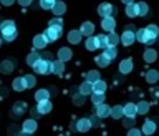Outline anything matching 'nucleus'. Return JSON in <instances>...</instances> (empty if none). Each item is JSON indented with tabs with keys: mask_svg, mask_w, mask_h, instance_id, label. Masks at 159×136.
Returning a JSON list of instances; mask_svg holds the SVG:
<instances>
[{
	"mask_svg": "<svg viewBox=\"0 0 159 136\" xmlns=\"http://www.w3.org/2000/svg\"><path fill=\"white\" fill-rule=\"evenodd\" d=\"M0 30H2V37L5 42H13L15 38H17V27H15V23L12 20H3L2 23H0Z\"/></svg>",
	"mask_w": 159,
	"mask_h": 136,
	"instance_id": "f257e3e1",
	"label": "nucleus"
},
{
	"mask_svg": "<svg viewBox=\"0 0 159 136\" xmlns=\"http://www.w3.org/2000/svg\"><path fill=\"white\" fill-rule=\"evenodd\" d=\"M50 65H52V62H48V60H45V58L40 57L37 62H35L33 70L37 73H40V75H48L50 73Z\"/></svg>",
	"mask_w": 159,
	"mask_h": 136,
	"instance_id": "f03ea898",
	"label": "nucleus"
},
{
	"mask_svg": "<svg viewBox=\"0 0 159 136\" xmlns=\"http://www.w3.org/2000/svg\"><path fill=\"white\" fill-rule=\"evenodd\" d=\"M156 38L157 37H152L146 28H141V30L136 32V40H139V42L144 43V45H152L154 42H156Z\"/></svg>",
	"mask_w": 159,
	"mask_h": 136,
	"instance_id": "7ed1b4c3",
	"label": "nucleus"
},
{
	"mask_svg": "<svg viewBox=\"0 0 159 136\" xmlns=\"http://www.w3.org/2000/svg\"><path fill=\"white\" fill-rule=\"evenodd\" d=\"M98 13L101 15L103 18H104V17H113V15L116 13V8H114L111 3H101V5L98 7Z\"/></svg>",
	"mask_w": 159,
	"mask_h": 136,
	"instance_id": "20e7f679",
	"label": "nucleus"
},
{
	"mask_svg": "<svg viewBox=\"0 0 159 136\" xmlns=\"http://www.w3.org/2000/svg\"><path fill=\"white\" fill-rule=\"evenodd\" d=\"M45 37L48 38V42H55V40H58L61 37V28L58 27H48L45 30Z\"/></svg>",
	"mask_w": 159,
	"mask_h": 136,
	"instance_id": "39448f33",
	"label": "nucleus"
},
{
	"mask_svg": "<svg viewBox=\"0 0 159 136\" xmlns=\"http://www.w3.org/2000/svg\"><path fill=\"white\" fill-rule=\"evenodd\" d=\"M134 42H136V33L131 32V30H126V32L121 35V43H123V45H126V47L133 45Z\"/></svg>",
	"mask_w": 159,
	"mask_h": 136,
	"instance_id": "423d86ee",
	"label": "nucleus"
},
{
	"mask_svg": "<svg viewBox=\"0 0 159 136\" xmlns=\"http://www.w3.org/2000/svg\"><path fill=\"white\" fill-rule=\"evenodd\" d=\"M37 111H38L40 115H47V113H50V111H52V101H50V100L38 101V105H37Z\"/></svg>",
	"mask_w": 159,
	"mask_h": 136,
	"instance_id": "0eeeda50",
	"label": "nucleus"
},
{
	"mask_svg": "<svg viewBox=\"0 0 159 136\" xmlns=\"http://www.w3.org/2000/svg\"><path fill=\"white\" fill-rule=\"evenodd\" d=\"M109 113H111V108L108 105H104V103L96 105V116L98 118H106V116H109Z\"/></svg>",
	"mask_w": 159,
	"mask_h": 136,
	"instance_id": "6e6552de",
	"label": "nucleus"
},
{
	"mask_svg": "<svg viewBox=\"0 0 159 136\" xmlns=\"http://www.w3.org/2000/svg\"><path fill=\"white\" fill-rule=\"evenodd\" d=\"M101 27H103V30H106V32H113L114 27H116V22H114L113 17H104L101 20Z\"/></svg>",
	"mask_w": 159,
	"mask_h": 136,
	"instance_id": "1a4fd4ad",
	"label": "nucleus"
},
{
	"mask_svg": "<svg viewBox=\"0 0 159 136\" xmlns=\"http://www.w3.org/2000/svg\"><path fill=\"white\" fill-rule=\"evenodd\" d=\"M123 113H124V116L134 118V116L138 115V108H136V105H134V103H128L126 106H123Z\"/></svg>",
	"mask_w": 159,
	"mask_h": 136,
	"instance_id": "9d476101",
	"label": "nucleus"
},
{
	"mask_svg": "<svg viewBox=\"0 0 159 136\" xmlns=\"http://www.w3.org/2000/svg\"><path fill=\"white\" fill-rule=\"evenodd\" d=\"M48 45V38L45 37V33L43 35H37V37L33 38V47L35 48H45Z\"/></svg>",
	"mask_w": 159,
	"mask_h": 136,
	"instance_id": "9b49d317",
	"label": "nucleus"
},
{
	"mask_svg": "<svg viewBox=\"0 0 159 136\" xmlns=\"http://www.w3.org/2000/svg\"><path fill=\"white\" fill-rule=\"evenodd\" d=\"M89 128H91V121H89V118H81L76 123V129H78V131H81V133H86Z\"/></svg>",
	"mask_w": 159,
	"mask_h": 136,
	"instance_id": "f8f14e48",
	"label": "nucleus"
},
{
	"mask_svg": "<svg viewBox=\"0 0 159 136\" xmlns=\"http://www.w3.org/2000/svg\"><path fill=\"white\" fill-rule=\"evenodd\" d=\"M154 131H156V123H154L152 120H146V121H144V124H143V131H141V133H144V134H152Z\"/></svg>",
	"mask_w": 159,
	"mask_h": 136,
	"instance_id": "ddd939ff",
	"label": "nucleus"
},
{
	"mask_svg": "<svg viewBox=\"0 0 159 136\" xmlns=\"http://www.w3.org/2000/svg\"><path fill=\"white\" fill-rule=\"evenodd\" d=\"M71 50L66 48V47H63V48H60L58 50V60H61V62H68L70 58H71Z\"/></svg>",
	"mask_w": 159,
	"mask_h": 136,
	"instance_id": "4468645a",
	"label": "nucleus"
},
{
	"mask_svg": "<svg viewBox=\"0 0 159 136\" xmlns=\"http://www.w3.org/2000/svg\"><path fill=\"white\" fill-rule=\"evenodd\" d=\"M35 129H37V121L35 120H27V121L23 123V133H35Z\"/></svg>",
	"mask_w": 159,
	"mask_h": 136,
	"instance_id": "2eb2a0df",
	"label": "nucleus"
},
{
	"mask_svg": "<svg viewBox=\"0 0 159 136\" xmlns=\"http://www.w3.org/2000/svg\"><path fill=\"white\" fill-rule=\"evenodd\" d=\"M63 63L61 60H57V62H52V65H50V72H53L55 75H61L63 73Z\"/></svg>",
	"mask_w": 159,
	"mask_h": 136,
	"instance_id": "dca6fc26",
	"label": "nucleus"
},
{
	"mask_svg": "<svg viewBox=\"0 0 159 136\" xmlns=\"http://www.w3.org/2000/svg\"><path fill=\"white\" fill-rule=\"evenodd\" d=\"M25 110H27V105H25L23 101H17L13 105V108H12V116H13V115H15V116H20Z\"/></svg>",
	"mask_w": 159,
	"mask_h": 136,
	"instance_id": "f3484780",
	"label": "nucleus"
},
{
	"mask_svg": "<svg viewBox=\"0 0 159 136\" xmlns=\"http://www.w3.org/2000/svg\"><path fill=\"white\" fill-rule=\"evenodd\" d=\"M80 32H81V35H86V37H89V35H93L94 32V25L91 22H84L81 25V28H80Z\"/></svg>",
	"mask_w": 159,
	"mask_h": 136,
	"instance_id": "a211bd4d",
	"label": "nucleus"
},
{
	"mask_svg": "<svg viewBox=\"0 0 159 136\" xmlns=\"http://www.w3.org/2000/svg\"><path fill=\"white\" fill-rule=\"evenodd\" d=\"M131 70H133V62L129 58L123 60V62L119 63V72H121V73H129Z\"/></svg>",
	"mask_w": 159,
	"mask_h": 136,
	"instance_id": "6ab92c4d",
	"label": "nucleus"
},
{
	"mask_svg": "<svg viewBox=\"0 0 159 136\" xmlns=\"http://www.w3.org/2000/svg\"><path fill=\"white\" fill-rule=\"evenodd\" d=\"M136 10H138V17H146V15L149 13V7L146 5V2L136 3Z\"/></svg>",
	"mask_w": 159,
	"mask_h": 136,
	"instance_id": "aec40b11",
	"label": "nucleus"
},
{
	"mask_svg": "<svg viewBox=\"0 0 159 136\" xmlns=\"http://www.w3.org/2000/svg\"><path fill=\"white\" fill-rule=\"evenodd\" d=\"M52 10H53V13L57 15V17H60L61 13H65V10H66V5H65L63 2H55L53 7H52Z\"/></svg>",
	"mask_w": 159,
	"mask_h": 136,
	"instance_id": "412c9836",
	"label": "nucleus"
},
{
	"mask_svg": "<svg viewBox=\"0 0 159 136\" xmlns=\"http://www.w3.org/2000/svg\"><path fill=\"white\" fill-rule=\"evenodd\" d=\"M80 40H81V32H80V30H71V32L68 33V42L70 43H80Z\"/></svg>",
	"mask_w": 159,
	"mask_h": 136,
	"instance_id": "4be33fe9",
	"label": "nucleus"
},
{
	"mask_svg": "<svg viewBox=\"0 0 159 136\" xmlns=\"http://www.w3.org/2000/svg\"><path fill=\"white\" fill-rule=\"evenodd\" d=\"M80 93H83L84 96L86 95H91L93 93V83H89V82H84L80 85Z\"/></svg>",
	"mask_w": 159,
	"mask_h": 136,
	"instance_id": "5701e85b",
	"label": "nucleus"
},
{
	"mask_svg": "<svg viewBox=\"0 0 159 136\" xmlns=\"http://www.w3.org/2000/svg\"><path fill=\"white\" fill-rule=\"evenodd\" d=\"M109 63H111V60H109V58H108L104 53H103V55H98V57H96V65H98V67L106 68Z\"/></svg>",
	"mask_w": 159,
	"mask_h": 136,
	"instance_id": "b1692460",
	"label": "nucleus"
},
{
	"mask_svg": "<svg viewBox=\"0 0 159 136\" xmlns=\"http://www.w3.org/2000/svg\"><path fill=\"white\" fill-rule=\"evenodd\" d=\"M108 47H116V45L119 43V37L114 32H108Z\"/></svg>",
	"mask_w": 159,
	"mask_h": 136,
	"instance_id": "393cba45",
	"label": "nucleus"
},
{
	"mask_svg": "<svg viewBox=\"0 0 159 136\" xmlns=\"http://www.w3.org/2000/svg\"><path fill=\"white\" fill-rule=\"evenodd\" d=\"M93 91L104 93V91H106V82H103V80H96V82L93 83Z\"/></svg>",
	"mask_w": 159,
	"mask_h": 136,
	"instance_id": "a878e982",
	"label": "nucleus"
},
{
	"mask_svg": "<svg viewBox=\"0 0 159 136\" xmlns=\"http://www.w3.org/2000/svg\"><path fill=\"white\" fill-rule=\"evenodd\" d=\"M48 98H50V91H48V90H38V91L35 93V100H37V103L43 101V100H48Z\"/></svg>",
	"mask_w": 159,
	"mask_h": 136,
	"instance_id": "bb28decb",
	"label": "nucleus"
},
{
	"mask_svg": "<svg viewBox=\"0 0 159 136\" xmlns=\"http://www.w3.org/2000/svg\"><path fill=\"white\" fill-rule=\"evenodd\" d=\"M91 95H93V96H91V101H93V105H94V106H96V105H99V103H104V93L93 91Z\"/></svg>",
	"mask_w": 159,
	"mask_h": 136,
	"instance_id": "cd10ccee",
	"label": "nucleus"
},
{
	"mask_svg": "<svg viewBox=\"0 0 159 136\" xmlns=\"http://www.w3.org/2000/svg\"><path fill=\"white\" fill-rule=\"evenodd\" d=\"M109 116H113L114 120H119L121 116H124V113H123V106H113L111 108V113H109Z\"/></svg>",
	"mask_w": 159,
	"mask_h": 136,
	"instance_id": "c85d7f7f",
	"label": "nucleus"
},
{
	"mask_svg": "<svg viewBox=\"0 0 159 136\" xmlns=\"http://www.w3.org/2000/svg\"><path fill=\"white\" fill-rule=\"evenodd\" d=\"M0 70H2L3 73H10L13 70V62L12 60H5V62L0 63Z\"/></svg>",
	"mask_w": 159,
	"mask_h": 136,
	"instance_id": "c756f323",
	"label": "nucleus"
},
{
	"mask_svg": "<svg viewBox=\"0 0 159 136\" xmlns=\"http://www.w3.org/2000/svg\"><path fill=\"white\" fill-rule=\"evenodd\" d=\"M126 15L129 18H133V17H138V10H136V3H128L126 5Z\"/></svg>",
	"mask_w": 159,
	"mask_h": 136,
	"instance_id": "7c9ffc66",
	"label": "nucleus"
},
{
	"mask_svg": "<svg viewBox=\"0 0 159 136\" xmlns=\"http://www.w3.org/2000/svg\"><path fill=\"white\" fill-rule=\"evenodd\" d=\"M96 43H98V48H106L108 47V37L104 33H101V35H98L96 37Z\"/></svg>",
	"mask_w": 159,
	"mask_h": 136,
	"instance_id": "2f4dec72",
	"label": "nucleus"
},
{
	"mask_svg": "<svg viewBox=\"0 0 159 136\" xmlns=\"http://www.w3.org/2000/svg\"><path fill=\"white\" fill-rule=\"evenodd\" d=\"M23 83H25V88H33L37 80H35L33 75H27V77H23Z\"/></svg>",
	"mask_w": 159,
	"mask_h": 136,
	"instance_id": "473e14b6",
	"label": "nucleus"
},
{
	"mask_svg": "<svg viewBox=\"0 0 159 136\" xmlns=\"http://www.w3.org/2000/svg\"><path fill=\"white\" fill-rule=\"evenodd\" d=\"M86 48L89 50V52H93V50H96V48H98L96 37H91V35H89V37H88V40H86Z\"/></svg>",
	"mask_w": 159,
	"mask_h": 136,
	"instance_id": "72a5a7b5",
	"label": "nucleus"
},
{
	"mask_svg": "<svg viewBox=\"0 0 159 136\" xmlns=\"http://www.w3.org/2000/svg\"><path fill=\"white\" fill-rule=\"evenodd\" d=\"M12 85H13V90H15V91H23V90H25L23 78H15Z\"/></svg>",
	"mask_w": 159,
	"mask_h": 136,
	"instance_id": "f704fd0d",
	"label": "nucleus"
},
{
	"mask_svg": "<svg viewBox=\"0 0 159 136\" xmlns=\"http://www.w3.org/2000/svg\"><path fill=\"white\" fill-rule=\"evenodd\" d=\"M157 78H159V73L156 72V70H151V72H148V75H146L148 83H156Z\"/></svg>",
	"mask_w": 159,
	"mask_h": 136,
	"instance_id": "c9c22d12",
	"label": "nucleus"
},
{
	"mask_svg": "<svg viewBox=\"0 0 159 136\" xmlns=\"http://www.w3.org/2000/svg\"><path fill=\"white\" fill-rule=\"evenodd\" d=\"M144 60H146L148 63H152L154 60H156V52H154V50H146V52H144Z\"/></svg>",
	"mask_w": 159,
	"mask_h": 136,
	"instance_id": "e433bc0d",
	"label": "nucleus"
},
{
	"mask_svg": "<svg viewBox=\"0 0 159 136\" xmlns=\"http://www.w3.org/2000/svg\"><path fill=\"white\" fill-rule=\"evenodd\" d=\"M136 108H138V113L146 115V113L149 111V103H146V101H141V103H138V105H136Z\"/></svg>",
	"mask_w": 159,
	"mask_h": 136,
	"instance_id": "4c0bfd02",
	"label": "nucleus"
},
{
	"mask_svg": "<svg viewBox=\"0 0 159 136\" xmlns=\"http://www.w3.org/2000/svg\"><path fill=\"white\" fill-rule=\"evenodd\" d=\"M116 47H106L104 48V55L109 58V60H113V58H116Z\"/></svg>",
	"mask_w": 159,
	"mask_h": 136,
	"instance_id": "58836bf2",
	"label": "nucleus"
},
{
	"mask_svg": "<svg viewBox=\"0 0 159 136\" xmlns=\"http://www.w3.org/2000/svg\"><path fill=\"white\" fill-rule=\"evenodd\" d=\"M38 58H40V55H38L37 52H32V53H30L28 57H27V65H30V67H33L35 62H37Z\"/></svg>",
	"mask_w": 159,
	"mask_h": 136,
	"instance_id": "ea45409f",
	"label": "nucleus"
},
{
	"mask_svg": "<svg viewBox=\"0 0 159 136\" xmlns=\"http://www.w3.org/2000/svg\"><path fill=\"white\" fill-rule=\"evenodd\" d=\"M96 80H99V73H98V72H94V70H93V72H88V73H86V82L94 83Z\"/></svg>",
	"mask_w": 159,
	"mask_h": 136,
	"instance_id": "a19ab883",
	"label": "nucleus"
},
{
	"mask_svg": "<svg viewBox=\"0 0 159 136\" xmlns=\"http://www.w3.org/2000/svg\"><path fill=\"white\" fill-rule=\"evenodd\" d=\"M48 27H58V28H63V20L60 18V17H55V18L50 20Z\"/></svg>",
	"mask_w": 159,
	"mask_h": 136,
	"instance_id": "79ce46f5",
	"label": "nucleus"
},
{
	"mask_svg": "<svg viewBox=\"0 0 159 136\" xmlns=\"http://www.w3.org/2000/svg\"><path fill=\"white\" fill-rule=\"evenodd\" d=\"M53 3H55V0H40V5H42V8H45V10H50L53 7Z\"/></svg>",
	"mask_w": 159,
	"mask_h": 136,
	"instance_id": "37998d69",
	"label": "nucleus"
},
{
	"mask_svg": "<svg viewBox=\"0 0 159 136\" xmlns=\"http://www.w3.org/2000/svg\"><path fill=\"white\" fill-rule=\"evenodd\" d=\"M73 103H75V105H83V103H84V95H83V93L75 95V96H73Z\"/></svg>",
	"mask_w": 159,
	"mask_h": 136,
	"instance_id": "c03bdc74",
	"label": "nucleus"
},
{
	"mask_svg": "<svg viewBox=\"0 0 159 136\" xmlns=\"http://www.w3.org/2000/svg\"><path fill=\"white\" fill-rule=\"evenodd\" d=\"M146 30L152 35V37H157V35H159V28L156 27V25H149V27H148Z\"/></svg>",
	"mask_w": 159,
	"mask_h": 136,
	"instance_id": "a18cd8bd",
	"label": "nucleus"
},
{
	"mask_svg": "<svg viewBox=\"0 0 159 136\" xmlns=\"http://www.w3.org/2000/svg\"><path fill=\"white\" fill-rule=\"evenodd\" d=\"M133 124H134V118H129V116H126V121H124V126L131 128Z\"/></svg>",
	"mask_w": 159,
	"mask_h": 136,
	"instance_id": "49530a36",
	"label": "nucleus"
},
{
	"mask_svg": "<svg viewBox=\"0 0 159 136\" xmlns=\"http://www.w3.org/2000/svg\"><path fill=\"white\" fill-rule=\"evenodd\" d=\"M139 134H141V131H139V129H129V136H139Z\"/></svg>",
	"mask_w": 159,
	"mask_h": 136,
	"instance_id": "de8ad7c7",
	"label": "nucleus"
},
{
	"mask_svg": "<svg viewBox=\"0 0 159 136\" xmlns=\"http://www.w3.org/2000/svg\"><path fill=\"white\" fill-rule=\"evenodd\" d=\"M89 121H91V126H99V121H98V116H96V118H89Z\"/></svg>",
	"mask_w": 159,
	"mask_h": 136,
	"instance_id": "09e8293b",
	"label": "nucleus"
},
{
	"mask_svg": "<svg viewBox=\"0 0 159 136\" xmlns=\"http://www.w3.org/2000/svg\"><path fill=\"white\" fill-rule=\"evenodd\" d=\"M18 3L22 5V7H27V5L32 3V0H18Z\"/></svg>",
	"mask_w": 159,
	"mask_h": 136,
	"instance_id": "8fccbe9b",
	"label": "nucleus"
},
{
	"mask_svg": "<svg viewBox=\"0 0 159 136\" xmlns=\"http://www.w3.org/2000/svg\"><path fill=\"white\" fill-rule=\"evenodd\" d=\"M52 57H53L52 53H45V55H42V58H45V60H48V62H53V60H52Z\"/></svg>",
	"mask_w": 159,
	"mask_h": 136,
	"instance_id": "3c124183",
	"label": "nucleus"
},
{
	"mask_svg": "<svg viewBox=\"0 0 159 136\" xmlns=\"http://www.w3.org/2000/svg\"><path fill=\"white\" fill-rule=\"evenodd\" d=\"M152 95H154V98H159V88H154L152 90Z\"/></svg>",
	"mask_w": 159,
	"mask_h": 136,
	"instance_id": "603ef678",
	"label": "nucleus"
},
{
	"mask_svg": "<svg viewBox=\"0 0 159 136\" xmlns=\"http://www.w3.org/2000/svg\"><path fill=\"white\" fill-rule=\"evenodd\" d=\"M13 2H15V0H2V3H3V5H12Z\"/></svg>",
	"mask_w": 159,
	"mask_h": 136,
	"instance_id": "864d4df0",
	"label": "nucleus"
},
{
	"mask_svg": "<svg viewBox=\"0 0 159 136\" xmlns=\"http://www.w3.org/2000/svg\"><path fill=\"white\" fill-rule=\"evenodd\" d=\"M121 2H123V3H126V5H128V3H131V2H133V0H121Z\"/></svg>",
	"mask_w": 159,
	"mask_h": 136,
	"instance_id": "5fc2aeb1",
	"label": "nucleus"
},
{
	"mask_svg": "<svg viewBox=\"0 0 159 136\" xmlns=\"http://www.w3.org/2000/svg\"><path fill=\"white\" fill-rule=\"evenodd\" d=\"M0 47H2V40H0Z\"/></svg>",
	"mask_w": 159,
	"mask_h": 136,
	"instance_id": "6e6d98bb",
	"label": "nucleus"
},
{
	"mask_svg": "<svg viewBox=\"0 0 159 136\" xmlns=\"http://www.w3.org/2000/svg\"><path fill=\"white\" fill-rule=\"evenodd\" d=\"M55 2H57V0H55Z\"/></svg>",
	"mask_w": 159,
	"mask_h": 136,
	"instance_id": "4d7b16f0",
	"label": "nucleus"
}]
</instances>
